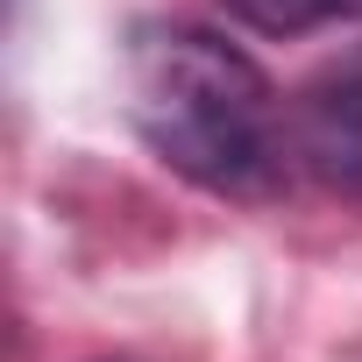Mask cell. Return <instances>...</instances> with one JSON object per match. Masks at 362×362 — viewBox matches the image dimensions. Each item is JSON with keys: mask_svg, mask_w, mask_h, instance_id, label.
Masks as SVG:
<instances>
[{"mask_svg": "<svg viewBox=\"0 0 362 362\" xmlns=\"http://www.w3.org/2000/svg\"><path fill=\"white\" fill-rule=\"evenodd\" d=\"M284 128H291V163L305 177L362 199V43L305 71V86L284 100Z\"/></svg>", "mask_w": 362, "mask_h": 362, "instance_id": "cell-2", "label": "cell"}, {"mask_svg": "<svg viewBox=\"0 0 362 362\" xmlns=\"http://www.w3.org/2000/svg\"><path fill=\"white\" fill-rule=\"evenodd\" d=\"M228 15H242L263 36H305V29L362 22V0H228Z\"/></svg>", "mask_w": 362, "mask_h": 362, "instance_id": "cell-3", "label": "cell"}, {"mask_svg": "<svg viewBox=\"0 0 362 362\" xmlns=\"http://www.w3.org/2000/svg\"><path fill=\"white\" fill-rule=\"evenodd\" d=\"M128 121L163 170L214 199H277L291 170V128L277 86L249 50L199 22L128 29Z\"/></svg>", "mask_w": 362, "mask_h": 362, "instance_id": "cell-1", "label": "cell"}]
</instances>
